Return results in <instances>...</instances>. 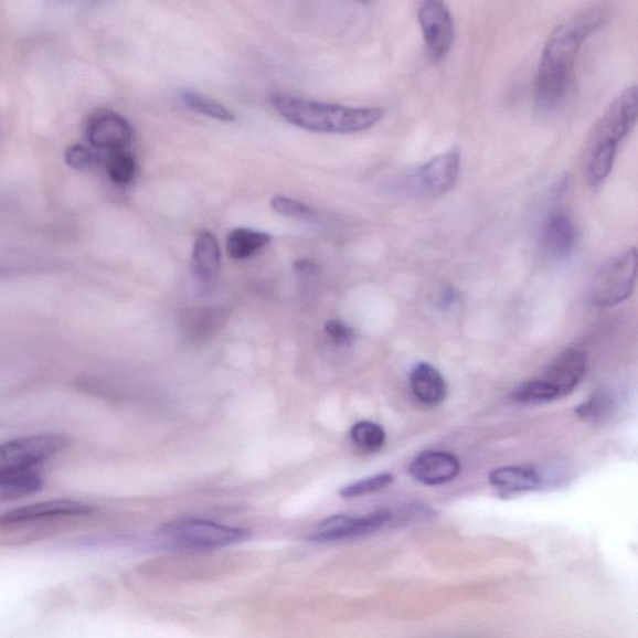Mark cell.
<instances>
[{
  "label": "cell",
  "instance_id": "cell-1",
  "mask_svg": "<svg viewBox=\"0 0 638 638\" xmlns=\"http://www.w3.org/2000/svg\"><path fill=\"white\" fill-rule=\"evenodd\" d=\"M606 19L607 9L597 6L570 18L551 33L541 54L535 81V99L541 109H554L566 98L579 50Z\"/></svg>",
  "mask_w": 638,
  "mask_h": 638
},
{
  "label": "cell",
  "instance_id": "cell-2",
  "mask_svg": "<svg viewBox=\"0 0 638 638\" xmlns=\"http://www.w3.org/2000/svg\"><path fill=\"white\" fill-rule=\"evenodd\" d=\"M637 86H628L608 106L589 134L584 152V171L589 187L600 188L610 176L617 149L637 121Z\"/></svg>",
  "mask_w": 638,
  "mask_h": 638
},
{
  "label": "cell",
  "instance_id": "cell-3",
  "mask_svg": "<svg viewBox=\"0 0 638 638\" xmlns=\"http://www.w3.org/2000/svg\"><path fill=\"white\" fill-rule=\"evenodd\" d=\"M270 104L281 118L295 127L322 134H355L375 127L383 119L380 108H352L275 93Z\"/></svg>",
  "mask_w": 638,
  "mask_h": 638
},
{
  "label": "cell",
  "instance_id": "cell-4",
  "mask_svg": "<svg viewBox=\"0 0 638 638\" xmlns=\"http://www.w3.org/2000/svg\"><path fill=\"white\" fill-rule=\"evenodd\" d=\"M158 536L171 546L202 551L244 543L251 531L206 519L182 517L162 524Z\"/></svg>",
  "mask_w": 638,
  "mask_h": 638
},
{
  "label": "cell",
  "instance_id": "cell-5",
  "mask_svg": "<svg viewBox=\"0 0 638 638\" xmlns=\"http://www.w3.org/2000/svg\"><path fill=\"white\" fill-rule=\"evenodd\" d=\"M460 151L451 149L425 162L400 180L398 190L413 199H437L446 195L459 178Z\"/></svg>",
  "mask_w": 638,
  "mask_h": 638
},
{
  "label": "cell",
  "instance_id": "cell-6",
  "mask_svg": "<svg viewBox=\"0 0 638 638\" xmlns=\"http://www.w3.org/2000/svg\"><path fill=\"white\" fill-rule=\"evenodd\" d=\"M63 433L28 435L0 444V478L15 471L35 469L70 447Z\"/></svg>",
  "mask_w": 638,
  "mask_h": 638
},
{
  "label": "cell",
  "instance_id": "cell-7",
  "mask_svg": "<svg viewBox=\"0 0 638 638\" xmlns=\"http://www.w3.org/2000/svg\"><path fill=\"white\" fill-rule=\"evenodd\" d=\"M637 277V251L627 248L608 259L594 278L592 301L598 307H614L634 293Z\"/></svg>",
  "mask_w": 638,
  "mask_h": 638
},
{
  "label": "cell",
  "instance_id": "cell-8",
  "mask_svg": "<svg viewBox=\"0 0 638 638\" xmlns=\"http://www.w3.org/2000/svg\"><path fill=\"white\" fill-rule=\"evenodd\" d=\"M394 515L391 510L381 509L364 517L334 515L319 523L309 534L313 543H337V541L369 536L389 525Z\"/></svg>",
  "mask_w": 638,
  "mask_h": 638
},
{
  "label": "cell",
  "instance_id": "cell-9",
  "mask_svg": "<svg viewBox=\"0 0 638 638\" xmlns=\"http://www.w3.org/2000/svg\"><path fill=\"white\" fill-rule=\"evenodd\" d=\"M418 21L430 56L434 61H442L450 52L456 39L449 8L440 0H425L418 9Z\"/></svg>",
  "mask_w": 638,
  "mask_h": 638
},
{
  "label": "cell",
  "instance_id": "cell-10",
  "mask_svg": "<svg viewBox=\"0 0 638 638\" xmlns=\"http://www.w3.org/2000/svg\"><path fill=\"white\" fill-rule=\"evenodd\" d=\"M86 138L99 150H124L134 138L130 123L113 111H99L86 125Z\"/></svg>",
  "mask_w": 638,
  "mask_h": 638
},
{
  "label": "cell",
  "instance_id": "cell-11",
  "mask_svg": "<svg viewBox=\"0 0 638 638\" xmlns=\"http://www.w3.org/2000/svg\"><path fill=\"white\" fill-rule=\"evenodd\" d=\"M93 508L85 502L57 499L9 510L0 515V525L26 524L53 518L83 517L91 514Z\"/></svg>",
  "mask_w": 638,
  "mask_h": 638
},
{
  "label": "cell",
  "instance_id": "cell-12",
  "mask_svg": "<svg viewBox=\"0 0 638 638\" xmlns=\"http://www.w3.org/2000/svg\"><path fill=\"white\" fill-rule=\"evenodd\" d=\"M410 472L424 486H442L459 476L460 461L448 451H423L411 462Z\"/></svg>",
  "mask_w": 638,
  "mask_h": 638
},
{
  "label": "cell",
  "instance_id": "cell-13",
  "mask_svg": "<svg viewBox=\"0 0 638 638\" xmlns=\"http://www.w3.org/2000/svg\"><path fill=\"white\" fill-rule=\"evenodd\" d=\"M586 371V357L577 350H566L556 357V360L547 366L544 379L557 391L560 398L574 392L583 381Z\"/></svg>",
  "mask_w": 638,
  "mask_h": 638
},
{
  "label": "cell",
  "instance_id": "cell-14",
  "mask_svg": "<svg viewBox=\"0 0 638 638\" xmlns=\"http://www.w3.org/2000/svg\"><path fill=\"white\" fill-rule=\"evenodd\" d=\"M221 247L216 236L210 231H201L192 248L193 276L201 285H215L221 273Z\"/></svg>",
  "mask_w": 638,
  "mask_h": 638
},
{
  "label": "cell",
  "instance_id": "cell-15",
  "mask_svg": "<svg viewBox=\"0 0 638 638\" xmlns=\"http://www.w3.org/2000/svg\"><path fill=\"white\" fill-rule=\"evenodd\" d=\"M541 243L550 256H567L576 244V227L566 212L557 211L551 214L544 224Z\"/></svg>",
  "mask_w": 638,
  "mask_h": 638
},
{
  "label": "cell",
  "instance_id": "cell-16",
  "mask_svg": "<svg viewBox=\"0 0 638 638\" xmlns=\"http://www.w3.org/2000/svg\"><path fill=\"white\" fill-rule=\"evenodd\" d=\"M489 481L501 495L536 491L545 485L544 474L533 467H506L492 470Z\"/></svg>",
  "mask_w": 638,
  "mask_h": 638
},
{
  "label": "cell",
  "instance_id": "cell-17",
  "mask_svg": "<svg viewBox=\"0 0 638 638\" xmlns=\"http://www.w3.org/2000/svg\"><path fill=\"white\" fill-rule=\"evenodd\" d=\"M411 389L415 398L425 405H438L447 398V383L429 363H418L411 374Z\"/></svg>",
  "mask_w": 638,
  "mask_h": 638
},
{
  "label": "cell",
  "instance_id": "cell-18",
  "mask_svg": "<svg viewBox=\"0 0 638 638\" xmlns=\"http://www.w3.org/2000/svg\"><path fill=\"white\" fill-rule=\"evenodd\" d=\"M273 237L265 232L253 228L238 227L230 232L226 240V249L231 258L246 259L266 247Z\"/></svg>",
  "mask_w": 638,
  "mask_h": 638
},
{
  "label": "cell",
  "instance_id": "cell-19",
  "mask_svg": "<svg viewBox=\"0 0 638 638\" xmlns=\"http://www.w3.org/2000/svg\"><path fill=\"white\" fill-rule=\"evenodd\" d=\"M44 487V480L34 469L15 471L0 478V498L15 499L35 495Z\"/></svg>",
  "mask_w": 638,
  "mask_h": 638
},
{
  "label": "cell",
  "instance_id": "cell-20",
  "mask_svg": "<svg viewBox=\"0 0 638 638\" xmlns=\"http://www.w3.org/2000/svg\"><path fill=\"white\" fill-rule=\"evenodd\" d=\"M181 100L192 111L209 116L211 119L222 123H232L236 120V115L227 109L226 106L199 93L190 91L182 92Z\"/></svg>",
  "mask_w": 638,
  "mask_h": 638
},
{
  "label": "cell",
  "instance_id": "cell-21",
  "mask_svg": "<svg viewBox=\"0 0 638 638\" xmlns=\"http://www.w3.org/2000/svg\"><path fill=\"white\" fill-rule=\"evenodd\" d=\"M105 167L110 180L116 185L127 187L137 177V160L125 150L111 151L109 157L105 159Z\"/></svg>",
  "mask_w": 638,
  "mask_h": 638
},
{
  "label": "cell",
  "instance_id": "cell-22",
  "mask_svg": "<svg viewBox=\"0 0 638 638\" xmlns=\"http://www.w3.org/2000/svg\"><path fill=\"white\" fill-rule=\"evenodd\" d=\"M512 400L521 404H545L560 400V395L553 385L538 379L519 385Z\"/></svg>",
  "mask_w": 638,
  "mask_h": 638
},
{
  "label": "cell",
  "instance_id": "cell-23",
  "mask_svg": "<svg viewBox=\"0 0 638 638\" xmlns=\"http://www.w3.org/2000/svg\"><path fill=\"white\" fill-rule=\"evenodd\" d=\"M351 439L354 446L363 451L375 453L384 447L385 432L380 424L358 422L351 429Z\"/></svg>",
  "mask_w": 638,
  "mask_h": 638
},
{
  "label": "cell",
  "instance_id": "cell-24",
  "mask_svg": "<svg viewBox=\"0 0 638 638\" xmlns=\"http://www.w3.org/2000/svg\"><path fill=\"white\" fill-rule=\"evenodd\" d=\"M613 395L604 390L595 392L589 398L577 405L575 413L577 417L589 422H600L608 417L614 411Z\"/></svg>",
  "mask_w": 638,
  "mask_h": 638
},
{
  "label": "cell",
  "instance_id": "cell-25",
  "mask_svg": "<svg viewBox=\"0 0 638 638\" xmlns=\"http://www.w3.org/2000/svg\"><path fill=\"white\" fill-rule=\"evenodd\" d=\"M393 481L394 477L391 472H381L376 474V476L352 482L351 486L343 488L340 495L345 499L370 496L373 495V492L381 491L386 487H390Z\"/></svg>",
  "mask_w": 638,
  "mask_h": 638
},
{
  "label": "cell",
  "instance_id": "cell-26",
  "mask_svg": "<svg viewBox=\"0 0 638 638\" xmlns=\"http://www.w3.org/2000/svg\"><path fill=\"white\" fill-rule=\"evenodd\" d=\"M65 161L74 170L85 171L99 167L102 155L84 145H74L65 152Z\"/></svg>",
  "mask_w": 638,
  "mask_h": 638
},
{
  "label": "cell",
  "instance_id": "cell-27",
  "mask_svg": "<svg viewBox=\"0 0 638 638\" xmlns=\"http://www.w3.org/2000/svg\"><path fill=\"white\" fill-rule=\"evenodd\" d=\"M270 206L278 215L293 219H308L315 215V210L304 202L287 196H276L270 201Z\"/></svg>",
  "mask_w": 638,
  "mask_h": 638
},
{
  "label": "cell",
  "instance_id": "cell-28",
  "mask_svg": "<svg viewBox=\"0 0 638 638\" xmlns=\"http://www.w3.org/2000/svg\"><path fill=\"white\" fill-rule=\"evenodd\" d=\"M325 331L337 344L347 345L355 340V333L352 328L341 321L327 322Z\"/></svg>",
  "mask_w": 638,
  "mask_h": 638
},
{
  "label": "cell",
  "instance_id": "cell-29",
  "mask_svg": "<svg viewBox=\"0 0 638 638\" xmlns=\"http://www.w3.org/2000/svg\"><path fill=\"white\" fill-rule=\"evenodd\" d=\"M7 274V269L3 268L2 266H0V276H3Z\"/></svg>",
  "mask_w": 638,
  "mask_h": 638
}]
</instances>
